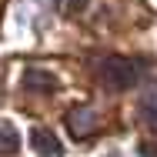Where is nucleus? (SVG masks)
Wrapping results in <instances>:
<instances>
[{
	"instance_id": "f257e3e1",
	"label": "nucleus",
	"mask_w": 157,
	"mask_h": 157,
	"mask_svg": "<svg viewBox=\"0 0 157 157\" xmlns=\"http://www.w3.org/2000/svg\"><path fill=\"white\" fill-rule=\"evenodd\" d=\"M97 77L107 90H130L140 77L137 63L124 60V57H100L97 60Z\"/></svg>"
},
{
	"instance_id": "f03ea898",
	"label": "nucleus",
	"mask_w": 157,
	"mask_h": 157,
	"mask_svg": "<svg viewBox=\"0 0 157 157\" xmlns=\"http://www.w3.org/2000/svg\"><path fill=\"white\" fill-rule=\"evenodd\" d=\"M97 127H100V117H97L94 107H77V110H70V114H67V130H70L77 140L94 137Z\"/></svg>"
},
{
	"instance_id": "7ed1b4c3",
	"label": "nucleus",
	"mask_w": 157,
	"mask_h": 157,
	"mask_svg": "<svg viewBox=\"0 0 157 157\" xmlns=\"http://www.w3.org/2000/svg\"><path fill=\"white\" fill-rule=\"evenodd\" d=\"M30 147H33L40 157H60V154H63L57 134H54V130H47V127H37V130L30 134Z\"/></svg>"
},
{
	"instance_id": "20e7f679",
	"label": "nucleus",
	"mask_w": 157,
	"mask_h": 157,
	"mask_svg": "<svg viewBox=\"0 0 157 157\" xmlns=\"http://www.w3.org/2000/svg\"><path fill=\"white\" fill-rule=\"evenodd\" d=\"M140 117H144V124L151 127V130H157V84H151V87H144L140 90Z\"/></svg>"
},
{
	"instance_id": "39448f33",
	"label": "nucleus",
	"mask_w": 157,
	"mask_h": 157,
	"mask_svg": "<svg viewBox=\"0 0 157 157\" xmlns=\"http://www.w3.org/2000/svg\"><path fill=\"white\" fill-rule=\"evenodd\" d=\"M24 84H27L30 90H40V94H54V90H57V77L47 74V70H27V74H24Z\"/></svg>"
},
{
	"instance_id": "423d86ee",
	"label": "nucleus",
	"mask_w": 157,
	"mask_h": 157,
	"mask_svg": "<svg viewBox=\"0 0 157 157\" xmlns=\"http://www.w3.org/2000/svg\"><path fill=\"white\" fill-rule=\"evenodd\" d=\"M20 151V134L10 121H0V154H17Z\"/></svg>"
},
{
	"instance_id": "0eeeda50",
	"label": "nucleus",
	"mask_w": 157,
	"mask_h": 157,
	"mask_svg": "<svg viewBox=\"0 0 157 157\" xmlns=\"http://www.w3.org/2000/svg\"><path fill=\"white\" fill-rule=\"evenodd\" d=\"M63 7H67V10H84L87 0H63Z\"/></svg>"
}]
</instances>
